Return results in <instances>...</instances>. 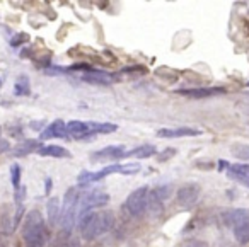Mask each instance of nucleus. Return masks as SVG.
<instances>
[{"label":"nucleus","mask_w":249,"mask_h":247,"mask_svg":"<svg viewBox=\"0 0 249 247\" xmlns=\"http://www.w3.org/2000/svg\"><path fill=\"white\" fill-rule=\"evenodd\" d=\"M227 176L241 184L249 186V164H229Z\"/></svg>","instance_id":"nucleus-13"},{"label":"nucleus","mask_w":249,"mask_h":247,"mask_svg":"<svg viewBox=\"0 0 249 247\" xmlns=\"http://www.w3.org/2000/svg\"><path fill=\"white\" fill-rule=\"evenodd\" d=\"M46 184H45V193H46V194H50V193H52V186H53V181H52V179H46Z\"/></svg>","instance_id":"nucleus-28"},{"label":"nucleus","mask_w":249,"mask_h":247,"mask_svg":"<svg viewBox=\"0 0 249 247\" xmlns=\"http://www.w3.org/2000/svg\"><path fill=\"white\" fill-rule=\"evenodd\" d=\"M140 171V165L139 164H113V165H107V167L101 169L97 172H90V171H82L79 176H77V182L80 186H87L90 182H97L101 179H104L106 176L109 174H124V176H132L137 174Z\"/></svg>","instance_id":"nucleus-4"},{"label":"nucleus","mask_w":249,"mask_h":247,"mask_svg":"<svg viewBox=\"0 0 249 247\" xmlns=\"http://www.w3.org/2000/svg\"><path fill=\"white\" fill-rule=\"evenodd\" d=\"M9 150V143L5 140H0V152H5Z\"/></svg>","instance_id":"nucleus-30"},{"label":"nucleus","mask_w":249,"mask_h":247,"mask_svg":"<svg viewBox=\"0 0 249 247\" xmlns=\"http://www.w3.org/2000/svg\"><path fill=\"white\" fill-rule=\"evenodd\" d=\"M67 133L69 137L75 138V140H89L92 138V128H90V123L87 121H69L67 123Z\"/></svg>","instance_id":"nucleus-10"},{"label":"nucleus","mask_w":249,"mask_h":247,"mask_svg":"<svg viewBox=\"0 0 249 247\" xmlns=\"http://www.w3.org/2000/svg\"><path fill=\"white\" fill-rule=\"evenodd\" d=\"M248 87H249V82H248Z\"/></svg>","instance_id":"nucleus-32"},{"label":"nucleus","mask_w":249,"mask_h":247,"mask_svg":"<svg viewBox=\"0 0 249 247\" xmlns=\"http://www.w3.org/2000/svg\"><path fill=\"white\" fill-rule=\"evenodd\" d=\"M201 131L196 128H188V126H181V128H164V130L157 131V137L160 138H179V137H196Z\"/></svg>","instance_id":"nucleus-14"},{"label":"nucleus","mask_w":249,"mask_h":247,"mask_svg":"<svg viewBox=\"0 0 249 247\" xmlns=\"http://www.w3.org/2000/svg\"><path fill=\"white\" fill-rule=\"evenodd\" d=\"M179 247H208V246L200 239H188V240H184Z\"/></svg>","instance_id":"nucleus-26"},{"label":"nucleus","mask_w":249,"mask_h":247,"mask_svg":"<svg viewBox=\"0 0 249 247\" xmlns=\"http://www.w3.org/2000/svg\"><path fill=\"white\" fill-rule=\"evenodd\" d=\"M225 222L232 229L234 237L239 244L249 242V210L235 208L225 213Z\"/></svg>","instance_id":"nucleus-5"},{"label":"nucleus","mask_w":249,"mask_h":247,"mask_svg":"<svg viewBox=\"0 0 249 247\" xmlns=\"http://www.w3.org/2000/svg\"><path fill=\"white\" fill-rule=\"evenodd\" d=\"M80 79L87 84H92V86H109L111 82H114V75L103 72V70H92V69L84 73Z\"/></svg>","instance_id":"nucleus-12"},{"label":"nucleus","mask_w":249,"mask_h":247,"mask_svg":"<svg viewBox=\"0 0 249 247\" xmlns=\"http://www.w3.org/2000/svg\"><path fill=\"white\" fill-rule=\"evenodd\" d=\"M109 203V194L103 191H89L80 194L79 201V213H77V220L86 218L89 213H92L94 208H103Z\"/></svg>","instance_id":"nucleus-7"},{"label":"nucleus","mask_w":249,"mask_h":247,"mask_svg":"<svg viewBox=\"0 0 249 247\" xmlns=\"http://www.w3.org/2000/svg\"><path fill=\"white\" fill-rule=\"evenodd\" d=\"M38 155L41 157H55V159H67V157H72L67 148L60 147V145H45L38 150Z\"/></svg>","instance_id":"nucleus-16"},{"label":"nucleus","mask_w":249,"mask_h":247,"mask_svg":"<svg viewBox=\"0 0 249 247\" xmlns=\"http://www.w3.org/2000/svg\"><path fill=\"white\" fill-rule=\"evenodd\" d=\"M11 182L16 191L21 189V167H19L18 164H12V167H11Z\"/></svg>","instance_id":"nucleus-24"},{"label":"nucleus","mask_w":249,"mask_h":247,"mask_svg":"<svg viewBox=\"0 0 249 247\" xmlns=\"http://www.w3.org/2000/svg\"><path fill=\"white\" fill-rule=\"evenodd\" d=\"M46 212H48V223L52 227H55L56 223H60V216H62V206H60L58 198H50L46 203Z\"/></svg>","instance_id":"nucleus-18"},{"label":"nucleus","mask_w":249,"mask_h":247,"mask_svg":"<svg viewBox=\"0 0 249 247\" xmlns=\"http://www.w3.org/2000/svg\"><path fill=\"white\" fill-rule=\"evenodd\" d=\"M124 157V148L121 145H109L101 150L94 152L90 155V162H106V160H118Z\"/></svg>","instance_id":"nucleus-9"},{"label":"nucleus","mask_w":249,"mask_h":247,"mask_svg":"<svg viewBox=\"0 0 249 247\" xmlns=\"http://www.w3.org/2000/svg\"><path fill=\"white\" fill-rule=\"evenodd\" d=\"M200 194H201L200 186L195 184V182H190V184H184V186H181V188L178 189L176 201H178V205H179L181 208L191 210L198 203Z\"/></svg>","instance_id":"nucleus-8"},{"label":"nucleus","mask_w":249,"mask_h":247,"mask_svg":"<svg viewBox=\"0 0 249 247\" xmlns=\"http://www.w3.org/2000/svg\"><path fill=\"white\" fill-rule=\"evenodd\" d=\"M28 41H29V36L26 35V33H18V35L11 39V45L14 46V48H18V46L24 45V43H28Z\"/></svg>","instance_id":"nucleus-25"},{"label":"nucleus","mask_w":249,"mask_h":247,"mask_svg":"<svg viewBox=\"0 0 249 247\" xmlns=\"http://www.w3.org/2000/svg\"><path fill=\"white\" fill-rule=\"evenodd\" d=\"M0 86H2V79H0Z\"/></svg>","instance_id":"nucleus-31"},{"label":"nucleus","mask_w":249,"mask_h":247,"mask_svg":"<svg viewBox=\"0 0 249 247\" xmlns=\"http://www.w3.org/2000/svg\"><path fill=\"white\" fill-rule=\"evenodd\" d=\"M174 154H176V148H166V150H164L162 154L157 157V160H159V162H166V160H169L171 157H174Z\"/></svg>","instance_id":"nucleus-27"},{"label":"nucleus","mask_w":249,"mask_h":247,"mask_svg":"<svg viewBox=\"0 0 249 247\" xmlns=\"http://www.w3.org/2000/svg\"><path fill=\"white\" fill-rule=\"evenodd\" d=\"M29 92H31V89H29V79L26 75H21L14 86V94L16 96H29Z\"/></svg>","instance_id":"nucleus-21"},{"label":"nucleus","mask_w":249,"mask_h":247,"mask_svg":"<svg viewBox=\"0 0 249 247\" xmlns=\"http://www.w3.org/2000/svg\"><path fill=\"white\" fill-rule=\"evenodd\" d=\"M0 131H2V128H0Z\"/></svg>","instance_id":"nucleus-33"},{"label":"nucleus","mask_w":249,"mask_h":247,"mask_svg":"<svg viewBox=\"0 0 249 247\" xmlns=\"http://www.w3.org/2000/svg\"><path fill=\"white\" fill-rule=\"evenodd\" d=\"M218 92H224V89H212V87H191V89H179L178 94L181 96H186V97H195V99H201V97H208V96H213V94Z\"/></svg>","instance_id":"nucleus-15"},{"label":"nucleus","mask_w":249,"mask_h":247,"mask_svg":"<svg viewBox=\"0 0 249 247\" xmlns=\"http://www.w3.org/2000/svg\"><path fill=\"white\" fill-rule=\"evenodd\" d=\"M22 239H24L26 247H46L48 244V227L38 210H31L26 215L24 227H22Z\"/></svg>","instance_id":"nucleus-2"},{"label":"nucleus","mask_w":249,"mask_h":247,"mask_svg":"<svg viewBox=\"0 0 249 247\" xmlns=\"http://www.w3.org/2000/svg\"><path fill=\"white\" fill-rule=\"evenodd\" d=\"M147 212L150 213L152 218H159L164 213V199L159 198V194L154 189L149 191V208H147Z\"/></svg>","instance_id":"nucleus-17"},{"label":"nucleus","mask_w":249,"mask_h":247,"mask_svg":"<svg viewBox=\"0 0 249 247\" xmlns=\"http://www.w3.org/2000/svg\"><path fill=\"white\" fill-rule=\"evenodd\" d=\"M31 126H33V130H41V128L45 126V123H43V121H33ZM43 130H45V128H43Z\"/></svg>","instance_id":"nucleus-29"},{"label":"nucleus","mask_w":249,"mask_h":247,"mask_svg":"<svg viewBox=\"0 0 249 247\" xmlns=\"http://www.w3.org/2000/svg\"><path fill=\"white\" fill-rule=\"evenodd\" d=\"M147 208H149V188L147 186H142V188L132 191L126 201H124V210L133 218H142L147 213Z\"/></svg>","instance_id":"nucleus-6"},{"label":"nucleus","mask_w":249,"mask_h":247,"mask_svg":"<svg viewBox=\"0 0 249 247\" xmlns=\"http://www.w3.org/2000/svg\"><path fill=\"white\" fill-rule=\"evenodd\" d=\"M79 201H80V193L77 188H70L65 193L62 206V216H60V225H62V237L70 239V233L75 225L77 213H79Z\"/></svg>","instance_id":"nucleus-3"},{"label":"nucleus","mask_w":249,"mask_h":247,"mask_svg":"<svg viewBox=\"0 0 249 247\" xmlns=\"http://www.w3.org/2000/svg\"><path fill=\"white\" fill-rule=\"evenodd\" d=\"M41 147H43L41 140H24L14 148L12 154H14L16 157H24V155H29L31 152H38Z\"/></svg>","instance_id":"nucleus-19"},{"label":"nucleus","mask_w":249,"mask_h":247,"mask_svg":"<svg viewBox=\"0 0 249 247\" xmlns=\"http://www.w3.org/2000/svg\"><path fill=\"white\" fill-rule=\"evenodd\" d=\"M232 155H235L237 159H242V160H249V145L244 143H235L231 147Z\"/></svg>","instance_id":"nucleus-23"},{"label":"nucleus","mask_w":249,"mask_h":247,"mask_svg":"<svg viewBox=\"0 0 249 247\" xmlns=\"http://www.w3.org/2000/svg\"><path fill=\"white\" fill-rule=\"evenodd\" d=\"M67 123H63L62 120H56L53 123H50L48 126H45V130L39 133V140H48V138H67Z\"/></svg>","instance_id":"nucleus-11"},{"label":"nucleus","mask_w":249,"mask_h":247,"mask_svg":"<svg viewBox=\"0 0 249 247\" xmlns=\"http://www.w3.org/2000/svg\"><path fill=\"white\" fill-rule=\"evenodd\" d=\"M156 147L150 143H143L140 147H135L133 150L130 152H124V157L123 159H130V157H135V159H149L152 155H156Z\"/></svg>","instance_id":"nucleus-20"},{"label":"nucleus","mask_w":249,"mask_h":247,"mask_svg":"<svg viewBox=\"0 0 249 247\" xmlns=\"http://www.w3.org/2000/svg\"><path fill=\"white\" fill-rule=\"evenodd\" d=\"M92 128V137L99 133H114L118 130V124L114 123H90Z\"/></svg>","instance_id":"nucleus-22"},{"label":"nucleus","mask_w":249,"mask_h":247,"mask_svg":"<svg viewBox=\"0 0 249 247\" xmlns=\"http://www.w3.org/2000/svg\"><path fill=\"white\" fill-rule=\"evenodd\" d=\"M114 227V213L111 210L92 212L79 222L80 235L86 240H92L103 233L109 232Z\"/></svg>","instance_id":"nucleus-1"}]
</instances>
